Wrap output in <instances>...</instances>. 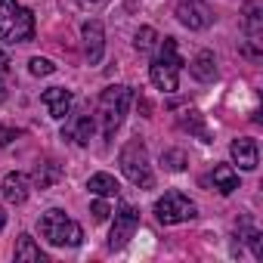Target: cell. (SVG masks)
<instances>
[{
	"instance_id": "cell-18",
	"label": "cell",
	"mask_w": 263,
	"mask_h": 263,
	"mask_svg": "<svg viewBox=\"0 0 263 263\" xmlns=\"http://www.w3.org/2000/svg\"><path fill=\"white\" fill-rule=\"evenodd\" d=\"M180 127H183V130H189V134H195L201 143H211V137H208V130H204V124H201V115H198V111H186V115H180Z\"/></svg>"
},
{
	"instance_id": "cell-2",
	"label": "cell",
	"mask_w": 263,
	"mask_h": 263,
	"mask_svg": "<svg viewBox=\"0 0 263 263\" xmlns=\"http://www.w3.org/2000/svg\"><path fill=\"white\" fill-rule=\"evenodd\" d=\"M180 68H183V59H180L177 41L174 37H164L161 41V50H158V56L152 59V68H149L152 84L158 90H164V93H174L180 87Z\"/></svg>"
},
{
	"instance_id": "cell-12",
	"label": "cell",
	"mask_w": 263,
	"mask_h": 263,
	"mask_svg": "<svg viewBox=\"0 0 263 263\" xmlns=\"http://www.w3.org/2000/svg\"><path fill=\"white\" fill-rule=\"evenodd\" d=\"M229 155H232V161H235L241 171H254V167H257V143H254V140H248V137L232 140Z\"/></svg>"
},
{
	"instance_id": "cell-20",
	"label": "cell",
	"mask_w": 263,
	"mask_h": 263,
	"mask_svg": "<svg viewBox=\"0 0 263 263\" xmlns=\"http://www.w3.org/2000/svg\"><path fill=\"white\" fill-rule=\"evenodd\" d=\"M155 44H158V31H155V28H140V31H137L134 47H137L140 53H152V50H155Z\"/></svg>"
},
{
	"instance_id": "cell-21",
	"label": "cell",
	"mask_w": 263,
	"mask_h": 263,
	"mask_svg": "<svg viewBox=\"0 0 263 263\" xmlns=\"http://www.w3.org/2000/svg\"><path fill=\"white\" fill-rule=\"evenodd\" d=\"M161 164H164L167 171H183V167H186V155H183L180 149H171V152L161 155Z\"/></svg>"
},
{
	"instance_id": "cell-13",
	"label": "cell",
	"mask_w": 263,
	"mask_h": 263,
	"mask_svg": "<svg viewBox=\"0 0 263 263\" xmlns=\"http://www.w3.org/2000/svg\"><path fill=\"white\" fill-rule=\"evenodd\" d=\"M4 198L10 201V204H22L25 198H28V177L25 174H7L4 177Z\"/></svg>"
},
{
	"instance_id": "cell-4",
	"label": "cell",
	"mask_w": 263,
	"mask_h": 263,
	"mask_svg": "<svg viewBox=\"0 0 263 263\" xmlns=\"http://www.w3.org/2000/svg\"><path fill=\"white\" fill-rule=\"evenodd\" d=\"M41 235L53 245V248H78L81 238H84V229L59 208L47 211L41 217Z\"/></svg>"
},
{
	"instance_id": "cell-24",
	"label": "cell",
	"mask_w": 263,
	"mask_h": 263,
	"mask_svg": "<svg viewBox=\"0 0 263 263\" xmlns=\"http://www.w3.org/2000/svg\"><path fill=\"white\" fill-rule=\"evenodd\" d=\"M90 214H93V220H96V223H102V220H105V217H108L111 211H108V204H105V201L99 198V201H93V208H90Z\"/></svg>"
},
{
	"instance_id": "cell-9",
	"label": "cell",
	"mask_w": 263,
	"mask_h": 263,
	"mask_svg": "<svg viewBox=\"0 0 263 263\" xmlns=\"http://www.w3.org/2000/svg\"><path fill=\"white\" fill-rule=\"evenodd\" d=\"M263 7H260V0H248L245 4V31H248V44L254 47L251 53L257 56L260 53V37H263V13H260Z\"/></svg>"
},
{
	"instance_id": "cell-15",
	"label": "cell",
	"mask_w": 263,
	"mask_h": 263,
	"mask_svg": "<svg viewBox=\"0 0 263 263\" xmlns=\"http://www.w3.org/2000/svg\"><path fill=\"white\" fill-rule=\"evenodd\" d=\"M87 189H90L93 195H99V198H115V195L121 192V186H118V180H115L111 174H93V177L87 180Z\"/></svg>"
},
{
	"instance_id": "cell-14",
	"label": "cell",
	"mask_w": 263,
	"mask_h": 263,
	"mask_svg": "<svg viewBox=\"0 0 263 263\" xmlns=\"http://www.w3.org/2000/svg\"><path fill=\"white\" fill-rule=\"evenodd\" d=\"M211 180H214V189H217L220 195H232V192L238 189V174H235L232 164H217Z\"/></svg>"
},
{
	"instance_id": "cell-22",
	"label": "cell",
	"mask_w": 263,
	"mask_h": 263,
	"mask_svg": "<svg viewBox=\"0 0 263 263\" xmlns=\"http://www.w3.org/2000/svg\"><path fill=\"white\" fill-rule=\"evenodd\" d=\"M56 177H59V167H56V164H44V167H37V174H34V180H37L41 189H47Z\"/></svg>"
},
{
	"instance_id": "cell-1",
	"label": "cell",
	"mask_w": 263,
	"mask_h": 263,
	"mask_svg": "<svg viewBox=\"0 0 263 263\" xmlns=\"http://www.w3.org/2000/svg\"><path fill=\"white\" fill-rule=\"evenodd\" d=\"M34 37V16L19 0H0V41L25 44Z\"/></svg>"
},
{
	"instance_id": "cell-17",
	"label": "cell",
	"mask_w": 263,
	"mask_h": 263,
	"mask_svg": "<svg viewBox=\"0 0 263 263\" xmlns=\"http://www.w3.org/2000/svg\"><path fill=\"white\" fill-rule=\"evenodd\" d=\"M16 260L19 263H44V251L34 245L31 235H19V245H16Z\"/></svg>"
},
{
	"instance_id": "cell-23",
	"label": "cell",
	"mask_w": 263,
	"mask_h": 263,
	"mask_svg": "<svg viewBox=\"0 0 263 263\" xmlns=\"http://www.w3.org/2000/svg\"><path fill=\"white\" fill-rule=\"evenodd\" d=\"M28 68H31V74H37V78H44V74H53V71H56V65H53L50 59H44V56H34V59L28 62Z\"/></svg>"
},
{
	"instance_id": "cell-19",
	"label": "cell",
	"mask_w": 263,
	"mask_h": 263,
	"mask_svg": "<svg viewBox=\"0 0 263 263\" xmlns=\"http://www.w3.org/2000/svg\"><path fill=\"white\" fill-rule=\"evenodd\" d=\"M90 137H93V118H90V115H81V118L74 121V143H78V146H87Z\"/></svg>"
},
{
	"instance_id": "cell-3",
	"label": "cell",
	"mask_w": 263,
	"mask_h": 263,
	"mask_svg": "<svg viewBox=\"0 0 263 263\" xmlns=\"http://www.w3.org/2000/svg\"><path fill=\"white\" fill-rule=\"evenodd\" d=\"M130 87L124 84H115V87H105L102 96H99V121H102V137L111 140L118 134V127L124 124V115H127V105H130Z\"/></svg>"
},
{
	"instance_id": "cell-16",
	"label": "cell",
	"mask_w": 263,
	"mask_h": 263,
	"mask_svg": "<svg viewBox=\"0 0 263 263\" xmlns=\"http://www.w3.org/2000/svg\"><path fill=\"white\" fill-rule=\"evenodd\" d=\"M192 74L198 78V81H214L217 78V62H214V53H208V50H201L195 59H192Z\"/></svg>"
},
{
	"instance_id": "cell-27",
	"label": "cell",
	"mask_w": 263,
	"mask_h": 263,
	"mask_svg": "<svg viewBox=\"0 0 263 263\" xmlns=\"http://www.w3.org/2000/svg\"><path fill=\"white\" fill-rule=\"evenodd\" d=\"M16 140V130H7L4 124H0V146H10Z\"/></svg>"
},
{
	"instance_id": "cell-28",
	"label": "cell",
	"mask_w": 263,
	"mask_h": 263,
	"mask_svg": "<svg viewBox=\"0 0 263 263\" xmlns=\"http://www.w3.org/2000/svg\"><path fill=\"white\" fill-rule=\"evenodd\" d=\"M4 226H7V211L0 208V229H4Z\"/></svg>"
},
{
	"instance_id": "cell-5",
	"label": "cell",
	"mask_w": 263,
	"mask_h": 263,
	"mask_svg": "<svg viewBox=\"0 0 263 263\" xmlns=\"http://www.w3.org/2000/svg\"><path fill=\"white\" fill-rule=\"evenodd\" d=\"M121 171H124V177L130 183L140 186V189H152L155 186L152 164H149V152H146V143L143 140H130L121 149Z\"/></svg>"
},
{
	"instance_id": "cell-26",
	"label": "cell",
	"mask_w": 263,
	"mask_h": 263,
	"mask_svg": "<svg viewBox=\"0 0 263 263\" xmlns=\"http://www.w3.org/2000/svg\"><path fill=\"white\" fill-rule=\"evenodd\" d=\"M248 245H251V251H254V257L260 260V257H263V245H260V232H251V235H248Z\"/></svg>"
},
{
	"instance_id": "cell-11",
	"label": "cell",
	"mask_w": 263,
	"mask_h": 263,
	"mask_svg": "<svg viewBox=\"0 0 263 263\" xmlns=\"http://www.w3.org/2000/svg\"><path fill=\"white\" fill-rule=\"evenodd\" d=\"M41 102L47 105V111H50V118H56V121H62V118L68 115V108H71V93H68L65 87H50V90H44V96H41Z\"/></svg>"
},
{
	"instance_id": "cell-29",
	"label": "cell",
	"mask_w": 263,
	"mask_h": 263,
	"mask_svg": "<svg viewBox=\"0 0 263 263\" xmlns=\"http://www.w3.org/2000/svg\"><path fill=\"white\" fill-rule=\"evenodd\" d=\"M87 4H99V0H87Z\"/></svg>"
},
{
	"instance_id": "cell-6",
	"label": "cell",
	"mask_w": 263,
	"mask_h": 263,
	"mask_svg": "<svg viewBox=\"0 0 263 263\" xmlns=\"http://www.w3.org/2000/svg\"><path fill=\"white\" fill-rule=\"evenodd\" d=\"M195 214H198L195 201H189L183 192H164V195L155 201V217H158V223H164V226H177V223L195 220Z\"/></svg>"
},
{
	"instance_id": "cell-10",
	"label": "cell",
	"mask_w": 263,
	"mask_h": 263,
	"mask_svg": "<svg viewBox=\"0 0 263 263\" xmlns=\"http://www.w3.org/2000/svg\"><path fill=\"white\" fill-rule=\"evenodd\" d=\"M84 53H87V59H90V65H99V59H102V50H105V31H102V22H87L84 25Z\"/></svg>"
},
{
	"instance_id": "cell-8",
	"label": "cell",
	"mask_w": 263,
	"mask_h": 263,
	"mask_svg": "<svg viewBox=\"0 0 263 263\" xmlns=\"http://www.w3.org/2000/svg\"><path fill=\"white\" fill-rule=\"evenodd\" d=\"M177 19H180L186 28L201 31V28L211 25L214 13H211V7L204 4V0H180V4H177Z\"/></svg>"
},
{
	"instance_id": "cell-7",
	"label": "cell",
	"mask_w": 263,
	"mask_h": 263,
	"mask_svg": "<svg viewBox=\"0 0 263 263\" xmlns=\"http://www.w3.org/2000/svg\"><path fill=\"white\" fill-rule=\"evenodd\" d=\"M137 226H140V214H137V208L124 204V208L115 214V223H111V232H108V248H111V251L124 248L130 238H134Z\"/></svg>"
},
{
	"instance_id": "cell-25",
	"label": "cell",
	"mask_w": 263,
	"mask_h": 263,
	"mask_svg": "<svg viewBox=\"0 0 263 263\" xmlns=\"http://www.w3.org/2000/svg\"><path fill=\"white\" fill-rule=\"evenodd\" d=\"M7 71H10V56L0 50V99H4V78H7Z\"/></svg>"
}]
</instances>
